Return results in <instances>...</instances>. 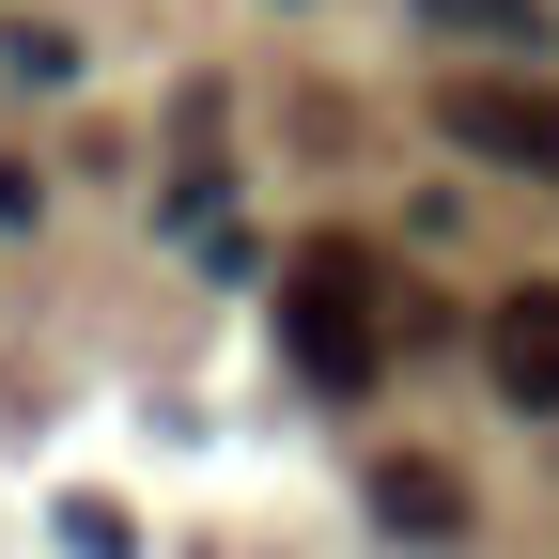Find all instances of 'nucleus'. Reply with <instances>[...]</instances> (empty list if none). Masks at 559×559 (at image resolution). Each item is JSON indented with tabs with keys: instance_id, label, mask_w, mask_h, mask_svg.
<instances>
[{
	"instance_id": "39448f33",
	"label": "nucleus",
	"mask_w": 559,
	"mask_h": 559,
	"mask_svg": "<svg viewBox=\"0 0 559 559\" xmlns=\"http://www.w3.org/2000/svg\"><path fill=\"white\" fill-rule=\"evenodd\" d=\"M419 32H451V47H513V62H544V0H419Z\"/></svg>"
},
{
	"instance_id": "f257e3e1",
	"label": "nucleus",
	"mask_w": 559,
	"mask_h": 559,
	"mask_svg": "<svg viewBox=\"0 0 559 559\" xmlns=\"http://www.w3.org/2000/svg\"><path fill=\"white\" fill-rule=\"evenodd\" d=\"M280 358H296L311 389H373V358H389V296H373V264L342 249V234L280 249Z\"/></svg>"
},
{
	"instance_id": "f03ea898",
	"label": "nucleus",
	"mask_w": 559,
	"mask_h": 559,
	"mask_svg": "<svg viewBox=\"0 0 559 559\" xmlns=\"http://www.w3.org/2000/svg\"><path fill=\"white\" fill-rule=\"evenodd\" d=\"M436 124L466 140L481 171H528V187H559V94H544V79H451V94H436Z\"/></svg>"
},
{
	"instance_id": "423d86ee",
	"label": "nucleus",
	"mask_w": 559,
	"mask_h": 559,
	"mask_svg": "<svg viewBox=\"0 0 559 559\" xmlns=\"http://www.w3.org/2000/svg\"><path fill=\"white\" fill-rule=\"evenodd\" d=\"M0 79H32V94H62V79H79V47H62L47 16H16V32H0Z\"/></svg>"
},
{
	"instance_id": "20e7f679",
	"label": "nucleus",
	"mask_w": 559,
	"mask_h": 559,
	"mask_svg": "<svg viewBox=\"0 0 559 559\" xmlns=\"http://www.w3.org/2000/svg\"><path fill=\"white\" fill-rule=\"evenodd\" d=\"M373 513H389L404 544H451V528H466V481L419 466V451H389V466H373Z\"/></svg>"
},
{
	"instance_id": "7ed1b4c3",
	"label": "nucleus",
	"mask_w": 559,
	"mask_h": 559,
	"mask_svg": "<svg viewBox=\"0 0 559 559\" xmlns=\"http://www.w3.org/2000/svg\"><path fill=\"white\" fill-rule=\"evenodd\" d=\"M481 373H498V404L559 419V280H513V296L481 311Z\"/></svg>"
}]
</instances>
